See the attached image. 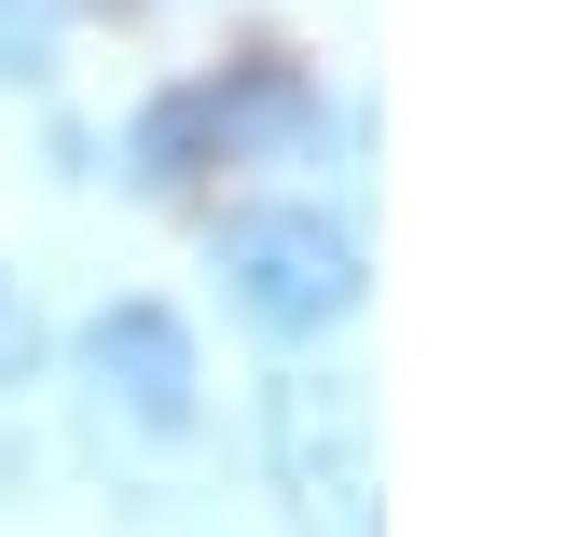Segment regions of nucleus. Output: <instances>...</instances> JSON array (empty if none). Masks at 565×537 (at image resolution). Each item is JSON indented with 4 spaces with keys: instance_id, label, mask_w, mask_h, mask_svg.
<instances>
[{
    "instance_id": "obj_1",
    "label": "nucleus",
    "mask_w": 565,
    "mask_h": 537,
    "mask_svg": "<svg viewBox=\"0 0 565 537\" xmlns=\"http://www.w3.org/2000/svg\"><path fill=\"white\" fill-rule=\"evenodd\" d=\"M318 125H331V97H318L303 55H221V69L138 97L110 165H125L138 193H193V180H221V165H303Z\"/></svg>"
},
{
    "instance_id": "obj_2",
    "label": "nucleus",
    "mask_w": 565,
    "mask_h": 537,
    "mask_svg": "<svg viewBox=\"0 0 565 537\" xmlns=\"http://www.w3.org/2000/svg\"><path fill=\"white\" fill-rule=\"evenodd\" d=\"M207 276H221V318H235L248 345H276V358L359 331V303H373V248H359V221L303 207V193L221 207L207 221Z\"/></svg>"
},
{
    "instance_id": "obj_3",
    "label": "nucleus",
    "mask_w": 565,
    "mask_h": 537,
    "mask_svg": "<svg viewBox=\"0 0 565 537\" xmlns=\"http://www.w3.org/2000/svg\"><path fill=\"white\" fill-rule=\"evenodd\" d=\"M70 373H83V414H97L110 441H193V428H207V345H193V318L166 290L83 303Z\"/></svg>"
},
{
    "instance_id": "obj_4",
    "label": "nucleus",
    "mask_w": 565,
    "mask_h": 537,
    "mask_svg": "<svg viewBox=\"0 0 565 537\" xmlns=\"http://www.w3.org/2000/svg\"><path fill=\"white\" fill-rule=\"evenodd\" d=\"M263 469H276L303 537H373V386L290 358L263 386Z\"/></svg>"
},
{
    "instance_id": "obj_5",
    "label": "nucleus",
    "mask_w": 565,
    "mask_h": 537,
    "mask_svg": "<svg viewBox=\"0 0 565 537\" xmlns=\"http://www.w3.org/2000/svg\"><path fill=\"white\" fill-rule=\"evenodd\" d=\"M70 14L83 0H0V83H14V97H42V83L70 69Z\"/></svg>"
},
{
    "instance_id": "obj_6",
    "label": "nucleus",
    "mask_w": 565,
    "mask_h": 537,
    "mask_svg": "<svg viewBox=\"0 0 565 537\" xmlns=\"http://www.w3.org/2000/svg\"><path fill=\"white\" fill-rule=\"evenodd\" d=\"M42 358H55V331H42V303H28V276L0 262V414L42 386Z\"/></svg>"
}]
</instances>
